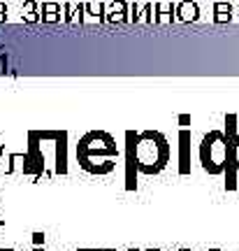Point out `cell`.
<instances>
[{
  "mask_svg": "<svg viewBox=\"0 0 239 251\" xmlns=\"http://www.w3.org/2000/svg\"><path fill=\"white\" fill-rule=\"evenodd\" d=\"M174 19L181 21V24H195L197 19H200V5L197 2H177L174 5Z\"/></svg>",
  "mask_w": 239,
  "mask_h": 251,
  "instance_id": "cell-8",
  "label": "cell"
},
{
  "mask_svg": "<svg viewBox=\"0 0 239 251\" xmlns=\"http://www.w3.org/2000/svg\"><path fill=\"white\" fill-rule=\"evenodd\" d=\"M125 251H140V249H125Z\"/></svg>",
  "mask_w": 239,
  "mask_h": 251,
  "instance_id": "cell-18",
  "label": "cell"
},
{
  "mask_svg": "<svg viewBox=\"0 0 239 251\" xmlns=\"http://www.w3.org/2000/svg\"><path fill=\"white\" fill-rule=\"evenodd\" d=\"M33 247L35 249L45 247V233H33Z\"/></svg>",
  "mask_w": 239,
  "mask_h": 251,
  "instance_id": "cell-14",
  "label": "cell"
},
{
  "mask_svg": "<svg viewBox=\"0 0 239 251\" xmlns=\"http://www.w3.org/2000/svg\"><path fill=\"white\" fill-rule=\"evenodd\" d=\"M228 153H230V142L223 130H209L200 142V163L202 170L218 177L228 170Z\"/></svg>",
  "mask_w": 239,
  "mask_h": 251,
  "instance_id": "cell-3",
  "label": "cell"
},
{
  "mask_svg": "<svg viewBox=\"0 0 239 251\" xmlns=\"http://www.w3.org/2000/svg\"><path fill=\"white\" fill-rule=\"evenodd\" d=\"M144 251H163V249H144Z\"/></svg>",
  "mask_w": 239,
  "mask_h": 251,
  "instance_id": "cell-17",
  "label": "cell"
},
{
  "mask_svg": "<svg viewBox=\"0 0 239 251\" xmlns=\"http://www.w3.org/2000/svg\"><path fill=\"white\" fill-rule=\"evenodd\" d=\"M5 21H7V5L0 2V24H5Z\"/></svg>",
  "mask_w": 239,
  "mask_h": 251,
  "instance_id": "cell-16",
  "label": "cell"
},
{
  "mask_svg": "<svg viewBox=\"0 0 239 251\" xmlns=\"http://www.w3.org/2000/svg\"><path fill=\"white\" fill-rule=\"evenodd\" d=\"M40 2H35V0H28L26 5H24V9H21V21H26V24H37L40 21Z\"/></svg>",
  "mask_w": 239,
  "mask_h": 251,
  "instance_id": "cell-13",
  "label": "cell"
},
{
  "mask_svg": "<svg viewBox=\"0 0 239 251\" xmlns=\"http://www.w3.org/2000/svg\"><path fill=\"white\" fill-rule=\"evenodd\" d=\"M119 147L116 140L105 130H89L77 142V163L84 172L105 177L116 170L119 163Z\"/></svg>",
  "mask_w": 239,
  "mask_h": 251,
  "instance_id": "cell-1",
  "label": "cell"
},
{
  "mask_svg": "<svg viewBox=\"0 0 239 251\" xmlns=\"http://www.w3.org/2000/svg\"><path fill=\"white\" fill-rule=\"evenodd\" d=\"M102 17L107 24H128V2H102Z\"/></svg>",
  "mask_w": 239,
  "mask_h": 251,
  "instance_id": "cell-7",
  "label": "cell"
},
{
  "mask_svg": "<svg viewBox=\"0 0 239 251\" xmlns=\"http://www.w3.org/2000/svg\"><path fill=\"white\" fill-rule=\"evenodd\" d=\"M174 5H177V2H169V0L156 2V17H158L160 26H169L172 21H177V19H174Z\"/></svg>",
  "mask_w": 239,
  "mask_h": 251,
  "instance_id": "cell-11",
  "label": "cell"
},
{
  "mask_svg": "<svg viewBox=\"0 0 239 251\" xmlns=\"http://www.w3.org/2000/svg\"><path fill=\"white\" fill-rule=\"evenodd\" d=\"M40 21H42V24H61L63 21V5L61 2H42Z\"/></svg>",
  "mask_w": 239,
  "mask_h": 251,
  "instance_id": "cell-10",
  "label": "cell"
},
{
  "mask_svg": "<svg viewBox=\"0 0 239 251\" xmlns=\"http://www.w3.org/2000/svg\"><path fill=\"white\" fill-rule=\"evenodd\" d=\"M179 175H191V130H179Z\"/></svg>",
  "mask_w": 239,
  "mask_h": 251,
  "instance_id": "cell-6",
  "label": "cell"
},
{
  "mask_svg": "<svg viewBox=\"0 0 239 251\" xmlns=\"http://www.w3.org/2000/svg\"><path fill=\"white\" fill-rule=\"evenodd\" d=\"M214 24H230L235 19V5L232 2H214Z\"/></svg>",
  "mask_w": 239,
  "mask_h": 251,
  "instance_id": "cell-12",
  "label": "cell"
},
{
  "mask_svg": "<svg viewBox=\"0 0 239 251\" xmlns=\"http://www.w3.org/2000/svg\"><path fill=\"white\" fill-rule=\"evenodd\" d=\"M79 251H93V249H79Z\"/></svg>",
  "mask_w": 239,
  "mask_h": 251,
  "instance_id": "cell-19",
  "label": "cell"
},
{
  "mask_svg": "<svg viewBox=\"0 0 239 251\" xmlns=\"http://www.w3.org/2000/svg\"><path fill=\"white\" fill-rule=\"evenodd\" d=\"M135 135H137V130H125V191H135V188H137Z\"/></svg>",
  "mask_w": 239,
  "mask_h": 251,
  "instance_id": "cell-4",
  "label": "cell"
},
{
  "mask_svg": "<svg viewBox=\"0 0 239 251\" xmlns=\"http://www.w3.org/2000/svg\"><path fill=\"white\" fill-rule=\"evenodd\" d=\"M239 175V135L230 142V153H228V170H225V188L235 191L237 188Z\"/></svg>",
  "mask_w": 239,
  "mask_h": 251,
  "instance_id": "cell-5",
  "label": "cell"
},
{
  "mask_svg": "<svg viewBox=\"0 0 239 251\" xmlns=\"http://www.w3.org/2000/svg\"><path fill=\"white\" fill-rule=\"evenodd\" d=\"M7 72V54H0V75Z\"/></svg>",
  "mask_w": 239,
  "mask_h": 251,
  "instance_id": "cell-15",
  "label": "cell"
},
{
  "mask_svg": "<svg viewBox=\"0 0 239 251\" xmlns=\"http://www.w3.org/2000/svg\"><path fill=\"white\" fill-rule=\"evenodd\" d=\"M63 21L68 26L84 24V2H63Z\"/></svg>",
  "mask_w": 239,
  "mask_h": 251,
  "instance_id": "cell-9",
  "label": "cell"
},
{
  "mask_svg": "<svg viewBox=\"0 0 239 251\" xmlns=\"http://www.w3.org/2000/svg\"><path fill=\"white\" fill-rule=\"evenodd\" d=\"M172 149H169L167 137L160 130H140L135 135V163H137V175L144 177H156L167 168Z\"/></svg>",
  "mask_w": 239,
  "mask_h": 251,
  "instance_id": "cell-2",
  "label": "cell"
}]
</instances>
